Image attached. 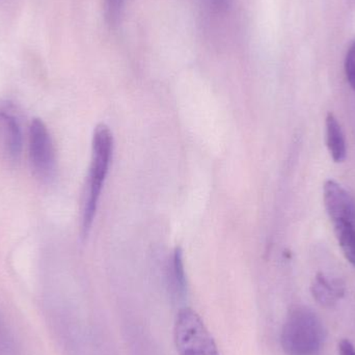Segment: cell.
I'll return each instance as SVG.
<instances>
[{
	"label": "cell",
	"instance_id": "obj_1",
	"mask_svg": "<svg viewBox=\"0 0 355 355\" xmlns=\"http://www.w3.org/2000/svg\"><path fill=\"white\" fill-rule=\"evenodd\" d=\"M114 149V137L107 126H97L93 139V154L91 166L85 188V205H83L81 233L87 237L93 225L97 210L98 200L110 168Z\"/></svg>",
	"mask_w": 355,
	"mask_h": 355
},
{
	"label": "cell",
	"instance_id": "obj_2",
	"mask_svg": "<svg viewBox=\"0 0 355 355\" xmlns=\"http://www.w3.org/2000/svg\"><path fill=\"white\" fill-rule=\"evenodd\" d=\"M324 342V329L316 314L304 306L290 311L282 329L286 355H317Z\"/></svg>",
	"mask_w": 355,
	"mask_h": 355
},
{
	"label": "cell",
	"instance_id": "obj_3",
	"mask_svg": "<svg viewBox=\"0 0 355 355\" xmlns=\"http://www.w3.org/2000/svg\"><path fill=\"white\" fill-rule=\"evenodd\" d=\"M323 193L325 209L342 252L355 267V200L334 180L325 182Z\"/></svg>",
	"mask_w": 355,
	"mask_h": 355
},
{
	"label": "cell",
	"instance_id": "obj_4",
	"mask_svg": "<svg viewBox=\"0 0 355 355\" xmlns=\"http://www.w3.org/2000/svg\"><path fill=\"white\" fill-rule=\"evenodd\" d=\"M174 340L179 355H219L204 321L191 309L184 308L178 313Z\"/></svg>",
	"mask_w": 355,
	"mask_h": 355
},
{
	"label": "cell",
	"instance_id": "obj_5",
	"mask_svg": "<svg viewBox=\"0 0 355 355\" xmlns=\"http://www.w3.org/2000/svg\"><path fill=\"white\" fill-rule=\"evenodd\" d=\"M29 154L35 174L49 181L55 172V151L47 126L41 119H33L29 127Z\"/></svg>",
	"mask_w": 355,
	"mask_h": 355
},
{
	"label": "cell",
	"instance_id": "obj_6",
	"mask_svg": "<svg viewBox=\"0 0 355 355\" xmlns=\"http://www.w3.org/2000/svg\"><path fill=\"white\" fill-rule=\"evenodd\" d=\"M0 129L8 159L18 162L22 152V132L16 116L8 110H0Z\"/></svg>",
	"mask_w": 355,
	"mask_h": 355
},
{
	"label": "cell",
	"instance_id": "obj_7",
	"mask_svg": "<svg viewBox=\"0 0 355 355\" xmlns=\"http://www.w3.org/2000/svg\"><path fill=\"white\" fill-rule=\"evenodd\" d=\"M311 292L313 297L319 304L331 306L343 297L345 294V285L340 279H331L322 273H319L313 281Z\"/></svg>",
	"mask_w": 355,
	"mask_h": 355
},
{
	"label": "cell",
	"instance_id": "obj_8",
	"mask_svg": "<svg viewBox=\"0 0 355 355\" xmlns=\"http://www.w3.org/2000/svg\"><path fill=\"white\" fill-rule=\"evenodd\" d=\"M327 125V143L334 162H343L347 156L345 135L338 119L329 112L325 121Z\"/></svg>",
	"mask_w": 355,
	"mask_h": 355
},
{
	"label": "cell",
	"instance_id": "obj_9",
	"mask_svg": "<svg viewBox=\"0 0 355 355\" xmlns=\"http://www.w3.org/2000/svg\"><path fill=\"white\" fill-rule=\"evenodd\" d=\"M171 289L178 297L185 295L187 282H186L185 269H184L183 254L181 248H176L171 262L170 272H168Z\"/></svg>",
	"mask_w": 355,
	"mask_h": 355
},
{
	"label": "cell",
	"instance_id": "obj_10",
	"mask_svg": "<svg viewBox=\"0 0 355 355\" xmlns=\"http://www.w3.org/2000/svg\"><path fill=\"white\" fill-rule=\"evenodd\" d=\"M126 0H105V18L108 25L116 26L120 22Z\"/></svg>",
	"mask_w": 355,
	"mask_h": 355
},
{
	"label": "cell",
	"instance_id": "obj_11",
	"mask_svg": "<svg viewBox=\"0 0 355 355\" xmlns=\"http://www.w3.org/2000/svg\"><path fill=\"white\" fill-rule=\"evenodd\" d=\"M345 73L350 87L355 91V40L348 48L346 54Z\"/></svg>",
	"mask_w": 355,
	"mask_h": 355
},
{
	"label": "cell",
	"instance_id": "obj_12",
	"mask_svg": "<svg viewBox=\"0 0 355 355\" xmlns=\"http://www.w3.org/2000/svg\"><path fill=\"white\" fill-rule=\"evenodd\" d=\"M204 1L209 10L220 12V10H225L230 6L231 0H204Z\"/></svg>",
	"mask_w": 355,
	"mask_h": 355
},
{
	"label": "cell",
	"instance_id": "obj_13",
	"mask_svg": "<svg viewBox=\"0 0 355 355\" xmlns=\"http://www.w3.org/2000/svg\"><path fill=\"white\" fill-rule=\"evenodd\" d=\"M340 355H355V347L352 342L343 340L339 343Z\"/></svg>",
	"mask_w": 355,
	"mask_h": 355
}]
</instances>
